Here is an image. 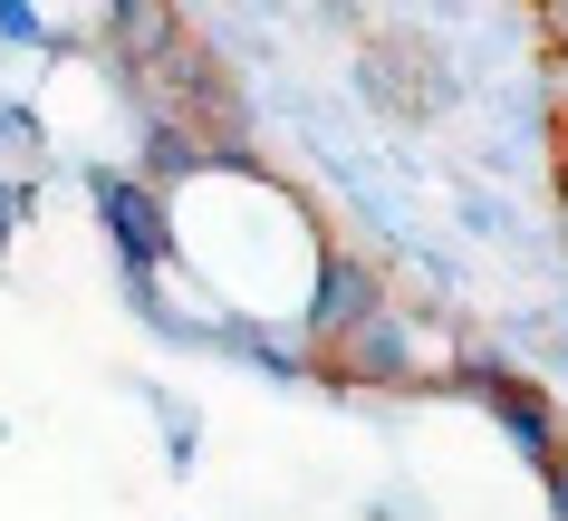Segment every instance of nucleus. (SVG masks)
Masks as SVG:
<instances>
[{"label": "nucleus", "mask_w": 568, "mask_h": 521, "mask_svg": "<svg viewBox=\"0 0 568 521\" xmlns=\"http://www.w3.org/2000/svg\"><path fill=\"white\" fill-rule=\"evenodd\" d=\"M559 184H568V107H559Z\"/></svg>", "instance_id": "nucleus-1"}]
</instances>
